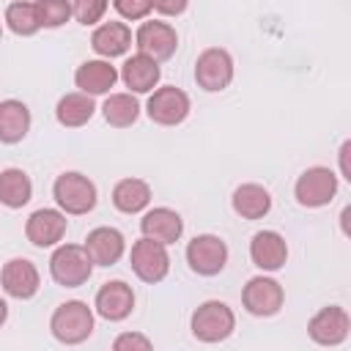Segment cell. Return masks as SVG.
<instances>
[{"label":"cell","instance_id":"6da1fadb","mask_svg":"<svg viewBox=\"0 0 351 351\" xmlns=\"http://www.w3.org/2000/svg\"><path fill=\"white\" fill-rule=\"evenodd\" d=\"M49 332L63 346H80L93 335V310L80 299H69L55 307Z\"/></svg>","mask_w":351,"mask_h":351},{"label":"cell","instance_id":"7a4b0ae2","mask_svg":"<svg viewBox=\"0 0 351 351\" xmlns=\"http://www.w3.org/2000/svg\"><path fill=\"white\" fill-rule=\"evenodd\" d=\"M52 197L58 203V208L63 214H71V217H80V214H88L96 208V200H99V192H96V184L85 176V173H77V170H66L55 178L52 184Z\"/></svg>","mask_w":351,"mask_h":351},{"label":"cell","instance_id":"3957f363","mask_svg":"<svg viewBox=\"0 0 351 351\" xmlns=\"http://www.w3.org/2000/svg\"><path fill=\"white\" fill-rule=\"evenodd\" d=\"M189 329H192L195 340H200V343H222L236 329V313L225 302L208 299L195 307V313L189 318Z\"/></svg>","mask_w":351,"mask_h":351},{"label":"cell","instance_id":"277c9868","mask_svg":"<svg viewBox=\"0 0 351 351\" xmlns=\"http://www.w3.org/2000/svg\"><path fill=\"white\" fill-rule=\"evenodd\" d=\"M49 274L63 288H80L90 280L93 263L82 244H58L49 255Z\"/></svg>","mask_w":351,"mask_h":351},{"label":"cell","instance_id":"5b68a950","mask_svg":"<svg viewBox=\"0 0 351 351\" xmlns=\"http://www.w3.org/2000/svg\"><path fill=\"white\" fill-rule=\"evenodd\" d=\"M335 195H337V176H335V170H329L324 165L307 167L293 184V197L304 208L329 206L335 200Z\"/></svg>","mask_w":351,"mask_h":351},{"label":"cell","instance_id":"8992f818","mask_svg":"<svg viewBox=\"0 0 351 351\" xmlns=\"http://www.w3.org/2000/svg\"><path fill=\"white\" fill-rule=\"evenodd\" d=\"M134 47H137L140 55L162 63V60H167V58L176 55V49H178V33L165 19H145L134 30Z\"/></svg>","mask_w":351,"mask_h":351},{"label":"cell","instance_id":"52a82bcc","mask_svg":"<svg viewBox=\"0 0 351 351\" xmlns=\"http://www.w3.org/2000/svg\"><path fill=\"white\" fill-rule=\"evenodd\" d=\"M285 302V291L274 277L266 274H255L247 280L244 291H241V304L250 315L255 318H271L282 310Z\"/></svg>","mask_w":351,"mask_h":351},{"label":"cell","instance_id":"ba28073f","mask_svg":"<svg viewBox=\"0 0 351 351\" xmlns=\"http://www.w3.org/2000/svg\"><path fill=\"white\" fill-rule=\"evenodd\" d=\"M233 58L222 47H208L195 60V82L208 93H219L233 82Z\"/></svg>","mask_w":351,"mask_h":351},{"label":"cell","instance_id":"9c48e42d","mask_svg":"<svg viewBox=\"0 0 351 351\" xmlns=\"http://www.w3.org/2000/svg\"><path fill=\"white\" fill-rule=\"evenodd\" d=\"M129 266L137 274V280L156 285L170 271V252L165 244H156L151 239H137L132 244V252H129Z\"/></svg>","mask_w":351,"mask_h":351},{"label":"cell","instance_id":"30bf717a","mask_svg":"<svg viewBox=\"0 0 351 351\" xmlns=\"http://www.w3.org/2000/svg\"><path fill=\"white\" fill-rule=\"evenodd\" d=\"M307 335H310L313 343L326 346V348L346 343L348 335H351V315H348V310L340 307V304H326V307H321V310L307 321Z\"/></svg>","mask_w":351,"mask_h":351},{"label":"cell","instance_id":"8fae6325","mask_svg":"<svg viewBox=\"0 0 351 351\" xmlns=\"http://www.w3.org/2000/svg\"><path fill=\"white\" fill-rule=\"evenodd\" d=\"M186 263L200 277H214L228 263V244L214 233H197L186 244Z\"/></svg>","mask_w":351,"mask_h":351},{"label":"cell","instance_id":"7c38bea8","mask_svg":"<svg viewBox=\"0 0 351 351\" xmlns=\"http://www.w3.org/2000/svg\"><path fill=\"white\" fill-rule=\"evenodd\" d=\"M192 104H189V96L176 88V85H162L156 88L151 96H148V104H145V112L154 123L159 126H178L186 121Z\"/></svg>","mask_w":351,"mask_h":351},{"label":"cell","instance_id":"4fadbf2b","mask_svg":"<svg viewBox=\"0 0 351 351\" xmlns=\"http://www.w3.org/2000/svg\"><path fill=\"white\" fill-rule=\"evenodd\" d=\"M0 285H3V293L11 296V299H33L41 288V274L36 269L33 261L27 258H11L3 263L0 269Z\"/></svg>","mask_w":351,"mask_h":351},{"label":"cell","instance_id":"5bb4252c","mask_svg":"<svg viewBox=\"0 0 351 351\" xmlns=\"http://www.w3.org/2000/svg\"><path fill=\"white\" fill-rule=\"evenodd\" d=\"M69 219L60 208H36L25 222V236L33 247H58L66 236Z\"/></svg>","mask_w":351,"mask_h":351},{"label":"cell","instance_id":"9a60e30c","mask_svg":"<svg viewBox=\"0 0 351 351\" xmlns=\"http://www.w3.org/2000/svg\"><path fill=\"white\" fill-rule=\"evenodd\" d=\"M85 252L93 266H115L126 252V239L112 225H99L85 236Z\"/></svg>","mask_w":351,"mask_h":351},{"label":"cell","instance_id":"2e32d148","mask_svg":"<svg viewBox=\"0 0 351 351\" xmlns=\"http://www.w3.org/2000/svg\"><path fill=\"white\" fill-rule=\"evenodd\" d=\"M93 307H96V313L104 321L118 324V321H123V318L132 315V310H134V291L123 280H110V282H104L96 291Z\"/></svg>","mask_w":351,"mask_h":351},{"label":"cell","instance_id":"e0dca14e","mask_svg":"<svg viewBox=\"0 0 351 351\" xmlns=\"http://www.w3.org/2000/svg\"><path fill=\"white\" fill-rule=\"evenodd\" d=\"M140 233L143 239H151L156 244H176L184 233V219L178 211L167 208V206H156V208H148L140 219Z\"/></svg>","mask_w":351,"mask_h":351},{"label":"cell","instance_id":"ac0fdd59","mask_svg":"<svg viewBox=\"0 0 351 351\" xmlns=\"http://www.w3.org/2000/svg\"><path fill=\"white\" fill-rule=\"evenodd\" d=\"M115 82H118V69L110 60H101V58L82 60L77 66V71H74V85L80 88V93H85L90 99L93 96H104V93L110 96Z\"/></svg>","mask_w":351,"mask_h":351},{"label":"cell","instance_id":"d6986e66","mask_svg":"<svg viewBox=\"0 0 351 351\" xmlns=\"http://www.w3.org/2000/svg\"><path fill=\"white\" fill-rule=\"evenodd\" d=\"M134 36H132V27L121 19H110V22H101L96 25V30L90 33V47L93 52L101 58V60H112L118 55H126V49L132 47Z\"/></svg>","mask_w":351,"mask_h":351},{"label":"cell","instance_id":"ffe728a7","mask_svg":"<svg viewBox=\"0 0 351 351\" xmlns=\"http://www.w3.org/2000/svg\"><path fill=\"white\" fill-rule=\"evenodd\" d=\"M118 80L129 88L132 96L134 93H154L156 85H159V80H162V69H159L156 60L134 52L132 58L123 60V66L118 71Z\"/></svg>","mask_w":351,"mask_h":351},{"label":"cell","instance_id":"44dd1931","mask_svg":"<svg viewBox=\"0 0 351 351\" xmlns=\"http://www.w3.org/2000/svg\"><path fill=\"white\" fill-rule=\"evenodd\" d=\"M250 258L261 271H280L288 261L285 236L277 230H258L250 241Z\"/></svg>","mask_w":351,"mask_h":351},{"label":"cell","instance_id":"7402d4cb","mask_svg":"<svg viewBox=\"0 0 351 351\" xmlns=\"http://www.w3.org/2000/svg\"><path fill=\"white\" fill-rule=\"evenodd\" d=\"M30 110L25 101L19 99H3L0 101V143L5 145H16L27 137L30 132Z\"/></svg>","mask_w":351,"mask_h":351},{"label":"cell","instance_id":"603a6c76","mask_svg":"<svg viewBox=\"0 0 351 351\" xmlns=\"http://www.w3.org/2000/svg\"><path fill=\"white\" fill-rule=\"evenodd\" d=\"M230 206L241 219H263L271 211V192L266 186H261V184H252V181L250 184H239L233 189Z\"/></svg>","mask_w":351,"mask_h":351},{"label":"cell","instance_id":"cb8c5ba5","mask_svg":"<svg viewBox=\"0 0 351 351\" xmlns=\"http://www.w3.org/2000/svg\"><path fill=\"white\" fill-rule=\"evenodd\" d=\"M96 115V101L80 90H71V93H63L55 104V118L60 126L66 129H80L85 126L90 118Z\"/></svg>","mask_w":351,"mask_h":351},{"label":"cell","instance_id":"d4e9b609","mask_svg":"<svg viewBox=\"0 0 351 351\" xmlns=\"http://www.w3.org/2000/svg\"><path fill=\"white\" fill-rule=\"evenodd\" d=\"M148 203H151V186L143 178L129 176L112 186V206L121 214H140L148 208Z\"/></svg>","mask_w":351,"mask_h":351},{"label":"cell","instance_id":"484cf974","mask_svg":"<svg viewBox=\"0 0 351 351\" xmlns=\"http://www.w3.org/2000/svg\"><path fill=\"white\" fill-rule=\"evenodd\" d=\"M33 197V181L22 167L0 170V203L5 208H22Z\"/></svg>","mask_w":351,"mask_h":351},{"label":"cell","instance_id":"4316f807","mask_svg":"<svg viewBox=\"0 0 351 351\" xmlns=\"http://www.w3.org/2000/svg\"><path fill=\"white\" fill-rule=\"evenodd\" d=\"M101 115L110 126L126 129L140 118V101L132 93H110L101 104Z\"/></svg>","mask_w":351,"mask_h":351},{"label":"cell","instance_id":"83f0119b","mask_svg":"<svg viewBox=\"0 0 351 351\" xmlns=\"http://www.w3.org/2000/svg\"><path fill=\"white\" fill-rule=\"evenodd\" d=\"M3 22L8 25L11 33L16 36H33L41 30V22H38V5L36 0H16V3H8L5 5V14H3Z\"/></svg>","mask_w":351,"mask_h":351},{"label":"cell","instance_id":"f1b7e54d","mask_svg":"<svg viewBox=\"0 0 351 351\" xmlns=\"http://www.w3.org/2000/svg\"><path fill=\"white\" fill-rule=\"evenodd\" d=\"M36 5H38L41 27L55 30V27H60L71 19V3L69 0H36Z\"/></svg>","mask_w":351,"mask_h":351},{"label":"cell","instance_id":"f546056e","mask_svg":"<svg viewBox=\"0 0 351 351\" xmlns=\"http://www.w3.org/2000/svg\"><path fill=\"white\" fill-rule=\"evenodd\" d=\"M107 8H110L107 0H77V3H71V16H74L80 25L88 27V25L101 22L104 14H107Z\"/></svg>","mask_w":351,"mask_h":351},{"label":"cell","instance_id":"4dcf8cb0","mask_svg":"<svg viewBox=\"0 0 351 351\" xmlns=\"http://www.w3.org/2000/svg\"><path fill=\"white\" fill-rule=\"evenodd\" d=\"M112 8L121 14V22H140L154 14L151 0H112Z\"/></svg>","mask_w":351,"mask_h":351},{"label":"cell","instance_id":"1f68e13d","mask_svg":"<svg viewBox=\"0 0 351 351\" xmlns=\"http://www.w3.org/2000/svg\"><path fill=\"white\" fill-rule=\"evenodd\" d=\"M112 351H154V343L143 332H121L112 340Z\"/></svg>","mask_w":351,"mask_h":351},{"label":"cell","instance_id":"d6a6232c","mask_svg":"<svg viewBox=\"0 0 351 351\" xmlns=\"http://www.w3.org/2000/svg\"><path fill=\"white\" fill-rule=\"evenodd\" d=\"M154 11L156 14H165V16H178L186 11V0H176V3H162V0H151Z\"/></svg>","mask_w":351,"mask_h":351},{"label":"cell","instance_id":"836d02e7","mask_svg":"<svg viewBox=\"0 0 351 351\" xmlns=\"http://www.w3.org/2000/svg\"><path fill=\"white\" fill-rule=\"evenodd\" d=\"M348 154H351V140H346L337 151V159H340V176L346 181H351V165H348Z\"/></svg>","mask_w":351,"mask_h":351},{"label":"cell","instance_id":"e575fe53","mask_svg":"<svg viewBox=\"0 0 351 351\" xmlns=\"http://www.w3.org/2000/svg\"><path fill=\"white\" fill-rule=\"evenodd\" d=\"M5 321H8V304H5V299L0 296V329H3Z\"/></svg>","mask_w":351,"mask_h":351},{"label":"cell","instance_id":"d590c367","mask_svg":"<svg viewBox=\"0 0 351 351\" xmlns=\"http://www.w3.org/2000/svg\"><path fill=\"white\" fill-rule=\"evenodd\" d=\"M0 38H3V22H0Z\"/></svg>","mask_w":351,"mask_h":351}]
</instances>
